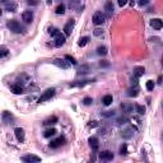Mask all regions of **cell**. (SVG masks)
<instances>
[{"instance_id":"obj_5","label":"cell","mask_w":163,"mask_h":163,"mask_svg":"<svg viewBox=\"0 0 163 163\" xmlns=\"http://www.w3.org/2000/svg\"><path fill=\"white\" fill-rule=\"evenodd\" d=\"M23 162H26V163H37V162H41V158L37 155H33V154H27V155H23L22 158Z\"/></svg>"},{"instance_id":"obj_35","label":"cell","mask_w":163,"mask_h":163,"mask_svg":"<svg viewBox=\"0 0 163 163\" xmlns=\"http://www.w3.org/2000/svg\"><path fill=\"white\" fill-rule=\"evenodd\" d=\"M65 60H68V63H70V64H73V65H76V61L74 57H72L70 55H65Z\"/></svg>"},{"instance_id":"obj_17","label":"cell","mask_w":163,"mask_h":163,"mask_svg":"<svg viewBox=\"0 0 163 163\" xmlns=\"http://www.w3.org/2000/svg\"><path fill=\"white\" fill-rule=\"evenodd\" d=\"M52 63H54L56 66L61 68V69H68V68H69V64H68L65 60H63V59H55Z\"/></svg>"},{"instance_id":"obj_38","label":"cell","mask_w":163,"mask_h":163,"mask_svg":"<svg viewBox=\"0 0 163 163\" xmlns=\"http://www.w3.org/2000/svg\"><path fill=\"white\" fill-rule=\"evenodd\" d=\"M92 102H93V100H92L91 97H85L84 100H83V103H84L85 106H89V104H92Z\"/></svg>"},{"instance_id":"obj_36","label":"cell","mask_w":163,"mask_h":163,"mask_svg":"<svg viewBox=\"0 0 163 163\" xmlns=\"http://www.w3.org/2000/svg\"><path fill=\"white\" fill-rule=\"evenodd\" d=\"M93 35L96 36V37H101V36L103 35V29H101V28H96L93 31Z\"/></svg>"},{"instance_id":"obj_23","label":"cell","mask_w":163,"mask_h":163,"mask_svg":"<svg viewBox=\"0 0 163 163\" xmlns=\"http://www.w3.org/2000/svg\"><path fill=\"white\" fill-rule=\"evenodd\" d=\"M57 121H59V119H57L56 116H51V117H48L47 120H45V121H44V125H45V126H48V125H55Z\"/></svg>"},{"instance_id":"obj_41","label":"cell","mask_w":163,"mask_h":163,"mask_svg":"<svg viewBox=\"0 0 163 163\" xmlns=\"http://www.w3.org/2000/svg\"><path fill=\"white\" fill-rule=\"evenodd\" d=\"M79 4V0H70V8H75Z\"/></svg>"},{"instance_id":"obj_29","label":"cell","mask_w":163,"mask_h":163,"mask_svg":"<svg viewBox=\"0 0 163 163\" xmlns=\"http://www.w3.org/2000/svg\"><path fill=\"white\" fill-rule=\"evenodd\" d=\"M97 54L104 56V55L107 54V47H106V46H100V47L97 48Z\"/></svg>"},{"instance_id":"obj_4","label":"cell","mask_w":163,"mask_h":163,"mask_svg":"<svg viewBox=\"0 0 163 163\" xmlns=\"http://www.w3.org/2000/svg\"><path fill=\"white\" fill-rule=\"evenodd\" d=\"M65 41H66V37L61 32H57L56 35L54 36V44L56 47H61V46L65 44Z\"/></svg>"},{"instance_id":"obj_52","label":"cell","mask_w":163,"mask_h":163,"mask_svg":"<svg viewBox=\"0 0 163 163\" xmlns=\"http://www.w3.org/2000/svg\"><path fill=\"white\" fill-rule=\"evenodd\" d=\"M162 66H163V57H162Z\"/></svg>"},{"instance_id":"obj_22","label":"cell","mask_w":163,"mask_h":163,"mask_svg":"<svg viewBox=\"0 0 163 163\" xmlns=\"http://www.w3.org/2000/svg\"><path fill=\"white\" fill-rule=\"evenodd\" d=\"M93 80H82V82H75V83H70L69 87L70 88H75V87H84L85 84H88V83H91Z\"/></svg>"},{"instance_id":"obj_21","label":"cell","mask_w":163,"mask_h":163,"mask_svg":"<svg viewBox=\"0 0 163 163\" xmlns=\"http://www.w3.org/2000/svg\"><path fill=\"white\" fill-rule=\"evenodd\" d=\"M144 72H145V69H144L143 66H135L134 68V72H133V75L136 76V78H139L144 74Z\"/></svg>"},{"instance_id":"obj_24","label":"cell","mask_w":163,"mask_h":163,"mask_svg":"<svg viewBox=\"0 0 163 163\" xmlns=\"http://www.w3.org/2000/svg\"><path fill=\"white\" fill-rule=\"evenodd\" d=\"M112 101H113V98H112L111 94H106V96L102 98V102H103V104H106V106L111 104V103H112Z\"/></svg>"},{"instance_id":"obj_1","label":"cell","mask_w":163,"mask_h":163,"mask_svg":"<svg viewBox=\"0 0 163 163\" xmlns=\"http://www.w3.org/2000/svg\"><path fill=\"white\" fill-rule=\"evenodd\" d=\"M7 26L13 33H26V29L23 28V26H20V23L18 20H14V19L9 20L7 23Z\"/></svg>"},{"instance_id":"obj_12","label":"cell","mask_w":163,"mask_h":163,"mask_svg":"<svg viewBox=\"0 0 163 163\" xmlns=\"http://www.w3.org/2000/svg\"><path fill=\"white\" fill-rule=\"evenodd\" d=\"M121 110H122V112L128 115V113H131V112L134 111L135 106H134L133 103H122L121 104Z\"/></svg>"},{"instance_id":"obj_3","label":"cell","mask_w":163,"mask_h":163,"mask_svg":"<svg viewBox=\"0 0 163 163\" xmlns=\"http://www.w3.org/2000/svg\"><path fill=\"white\" fill-rule=\"evenodd\" d=\"M92 20H93V23L96 24V26L103 24L104 22H106V14L102 13V12H96L93 15V18H92Z\"/></svg>"},{"instance_id":"obj_14","label":"cell","mask_w":163,"mask_h":163,"mask_svg":"<svg viewBox=\"0 0 163 163\" xmlns=\"http://www.w3.org/2000/svg\"><path fill=\"white\" fill-rule=\"evenodd\" d=\"M104 13H106V17H111L113 14V4L112 1H106V4H104Z\"/></svg>"},{"instance_id":"obj_30","label":"cell","mask_w":163,"mask_h":163,"mask_svg":"<svg viewBox=\"0 0 163 163\" xmlns=\"http://www.w3.org/2000/svg\"><path fill=\"white\" fill-rule=\"evenodd\" d=\"M89 42V37L88 36H85V37H82L80 40H79V42H78V45L80 46V47H83V46H85Z\"/></svg>"},{"instance_id":"obj_48","label":"cell","mask_w":163,"mask_h":163,"mask_svg":"<svg viewBox=\"0 0 163 163\" xmlns=\"http://www.w3.org/2000/svg\"><path fill=\"white\" fill-rule=\"evenodd\" d=\"M130 4H131V7L135 4V0H130Z\"/></svg>"},{"instance_id":"obj_51","label":"cell","mask_w":163,"mask_h":163,"mask_svg":"<svg viewBox=\"0 0 163 163\" xmlns=\"http://www.w3.org/2000/svg\"><path fill=\"white\" fill-rule=\"evenodd\" d=\"M7 1H10V0H1V3H7Z\"/></svg>"},{"instance_id":"obj_27","label":"cell","mask_w":163,"mask_h":163,"mask_svg":"<svg viewBox=\"0 0 163 163\" xmlns=\"http://www.w3.org/2000/svg\"><path fill=\"white\" fill-rule=\"evenodd\" d=\"M115 116V111H104V112H101V117L103 119H108V117H112Z\"/></svg>"},{"instance_id":"obj_15","label":"cell","mask_w":163,"mask_h":163,"mask_svg":"<svg viewBox=\"0 0 163 163\" xmlns=\"http://www.w3.org/2000/svg\"><path fill=\"white\" fill-rule=\"evenodd\" d=\"M22 19H23L26 23H32V22H33V13H32L31 10L23 12V14H22Z\"/></svg>"},{"instance_id":"obj_32","label":"cell","mask_w":163,"mask_h":163,"mask_svg":"<svg viewBox=\"0 0 163 163\" xmlns=\"http://www.w3.org/2000/svg\"><path fill=\"white\" fill-rule=\"evenodd\" d=\"M55 13H56V14H64V13H65V5H64V4H60L59 7L56 8Z\"/></svg>"},{"instance_id":"obj_8","label":"cell","mask_w":163,"mask_h":163,"mask_svg":"<svg viewBox=\"0 0 163 163\" xmlns=\"http://www.w3.org/2000/svg\"><path fill=\"white\" fill-rule=\"evenodd\" d=\"M100 158L102 159V161H106V162L112 161L113 159V153L110 152V150H103V152L100 153Z\"/></svg>"},{"instance_id":"obj_7","label":"cell","mask_w":163,"mask_h":163,"mask_svg":"<svg viewBox=\"0 0 163 163\" xmlns=\"http://www.w3.org/2000/svg\"><path fill=\"white\" fill-rule=\"evenodd\" d=\"M14 134H15V138L19 143H23L24 139H26V134H24V130L22 128H15L14 130Z\"/></svg>"},{"instance_id":"obj_46","label":"cell","mask_w":163,"mask_h":163,"mask_svg":"<svg viewBox=\"0 0 163 163\" xmlns=\"http://www.w3.org/2000/svg\"><path fill=\"white\" fill-rule=\"evenodd\" d=\"M26 1L27 3H28V4H31V5H36V4H37V0H26Z\"/></svg>"},{"instance_id":"obj_18","label":"cell","mask_w":163,"mask_h":163,"mask_svg":"<svg viewBox=\"0 0 163 163\" xmlns=\"http://www.w3.org/2000/svg\"><path fill=\"white\" fill-rule=\"evenodd\" d=\"M88 143H89V147H91V148L93 149V150H97V149H98V145H100V143H98V139H97L96 136L89 138Z\"/></svg>"},{"instance_id":"obj_47","label":"cell","mask_w":163,"mask_h":163,"mask_svg":"<svg viewBox=\"0 0 163 163\" xmlns=\"http://www.w3.org/2000/svg\"><path fill=\"white\" fill-rule=\"evenodd\" d=\"M148 3H149V0H140V1H139V4L141 5V7H143V5L148 4Z\"/></svg>"},{"instance_id":"obj_49","label":"cell","mask_w":163,"mask_h":163,"mask_svg":"<svg viewBox=\"0 0 163 163\" xmlns=\"http://www.w3.org/2000/svg\"><path fill=\"white\" fill-rule=\"evenodd\" d=\"M158 83H159V84L162 83V76H159V78H158Z\"/></svg>"},{"instance_id":"obj_45","label":"cell","mask_w":163,"mask_h":163,"mask_svg":"<svg viewBox=\"0 0 163 163\" xmlns=\"http://www.w3.org/2000/svg\"><path fill=\"white\" fill-rule=\"evenodd\" d=\"M117 3H119L120 7H124L126 3H128V0H117Z\"/></svg>"},{"instance_id":"obj_31","label":"cell","mask_w":163,"mask_h":163,"mask_svg":"<svg viewBox=\"0 0 163 163\" xmlns=\"http://www.w3.org/2000/svg\"><path fill=\"white\" fill-rule=\"evenodd\" d=\"M135 111L139 113V115H143V113L145 112V107L140 106V104H135Z\"/></svg>"},{"instance_id":"obj_26","label":"cell","mask_w":163,"mask_h":163,"mask_svg":"<svg viewBox=\"0 0 163 163\" xmlns=\"http://www.w3.org/2000/svg\"><path fill=\"white\" fill-rule=\"evenodd\" d=\"M5 10L15 12V10H17V4H15V3H9V4H5Z\"/></svg>"},{"instance_id":"obj_2","label":"cell","mask_w":163,"mask_h":163,"mask_svg":"<svg viewBox=\"0 0 163 163\" xmlns=\"http://www.w3.org/2000/svg\"><path fill=\"white\" fill-rule=\"evenodd\" d=\"M55 92H56V89H55V88H48V89H46L44 93H42V96L38 98V102L41 103V102H45V101L51 100V98L55 96Z\"/></svg>"},{"instance_id":"obj_10","label":"cell","mask_w":163,"mask_h":163,"mask_svg":"<svg viewBox=\"0 0 163 163\" xmlns=\"http://www.w3.org/2000/svg\"><path fill=\"white\" fill-rule=\"evenodd\" d=\"M64 143H65V139H64L63 136H60V138H57V139H55V140L51 141V143H50V148L56 149V148H59V147L63 145Z\"/></svg>"},{"instance_id":"obj_13","label":"cell","mask_w":163,"mask_h":163,"mask_svg":"<svg viewBox=\"0 0 163 163\" xmlns=\"http://www.w3.org/2000/svg\"><path fill=\"white\" fill-rule=\"evenodd\" d=\"M3 121H4V124H13L14 116L12 115L10 112L4 111V112H3Z\"/></svg>"},{"instance_id":"obj_34","label":"cell","mask_w":163,"mask_h":163,"mask_svg":"<svg viewBox=\"0 0 163 163\" xmlns=\"http://www.w3.org/2000/svg\"><path fill=\"white\" fill-rule=\"evenodd\" d=\"M120 154L121 155H126L128 154V145L126 144H122L121 148H120Z\"/></svg>"},{"instance_id":"obj_16","label":"cell","mask_w":163,"mask_h":163,"mask_svg":"<svg viewBox=\"0 0 163 163\" xmlns=\"http://www.w3.org/2000/svg\"><path fill=\"white\" fill-rule=\"evenodd\" d=\"M150 26L154 29H161L163 28V20L159 19V18H154V19L150 20Z\"/></svg>"},{"instance_id":"obj_28","label":"cell","mask_w":163,"mask_h":163,"mask_svg":"<svg viewBox=\"0 0 163 163\" xmlns=\"http://www.w3.org/2000/svg\"><path fill=\"white\" fill-rule=\"evenodd\" d=\"M89 72V66L88 65H82L80 68L78 69V74H87V73Z\"/></svg>"},{"instance_id":"obj_40","label":"cell","mask_w":163,"mask_h":163,"mask_svg":"<svg viewBox=\"0 0 163 163\" xmlns=\"http://www.w3.org/2000/svg\"><path fill=\"white\" fill-rule=\"evenodd\" d=\"M108 131H110L108 128H102V129L100 130V134H101V135H107V134H108Z\"/></svg>"},{"instance_id":"obj_25","label":"cell","mask_w":163,"mask_h":163,"mask_svg":"<svg viewBox=\"0 0 163 163\" xmlns=\"http://www.w3.org/2000/svg\"><path fill=\"white\" fill-rule=\"evenodd\" d=\"M56 133H57L56 129H47V130L44 133V136L45 138H51V136H54Z\"/></svg>"},{"instance_id":"obj_6","label":"cell","mask_w":163,"mask_h":163,"mask_svg":"<svg viewBox=\"0 0 163 163\" xmlns=\"http://www.w3.org/2000/svg\"><path fill=\"white\" fill-rule=\"evenodd\" d=\"M74 26H75V20H74V19H69V20H68V23L65 24V26H64V32H65L66 36H70V35H72Z\"/></svg>"},{"instance_id":"obj_42","label":"cell","mask_w":163,"mask_h":163,"mask_svg":"<svg viewBox=\"0 0 163 163\" xmlns=\"http://www.w3.org/2000/svg\"><path fill=\"white\" fill-rule=\"evenodd\" d=\"M130 80H131V85H138V78L136 76H133Z\"/></svg>"},{"instance_id":"obj_43","label":"cell","mask_w":163,"mask_h":163,"mask_svg":"<svg viewBox=\"0 0 163 163\" xmlns=\"http://www.w3.org/2000/svg\"><path fill=\"white\" fill-rule=\"evenodd\" d=\"M100 66H110V63H108V61H106V60H103V61H101V63H100Z\"/></svg>"},{"instance_id":"obj_37","label":"cell","mask_w":163,"mask_h":163,"mask_svg":"<svg viewBox=\"0 0 163 163\" xmlns=\"http://www.w3.org/2000/svg\"><path fill=\"white\" fill-rule=\"evenodd\" d=\"M153 88H154V82L153 80L147 82V89H148V91H153Z\"/></svg>"},{"instance_id":"obj_50","label":"cell","mask_w":163,"mask_h":163,"mask_svg":"<svg viewBox=\"0 0 163 163\" xmlns=\"http://www.w3.org/2000/svg\"><path fill=\"white\" fill-rule=\"evenodd\" d=\"M51 3H52V0H47V5H51Z\"/></svg>"},{"instance_id":"obj_44","label":"cell","mask_w":163,"mask_h":163,"mask_svg":"<svg viewBox=\"0 0 163 163\" xmlns=\"http://www.w3.org/2000/svg\"><path fill=\"white\" fill-rule=\"evenodd\" d=\"M88 125L91 126V128H97V126H98V122H97V121H91Z\"/></svg>"},{"instance_id":"obj_11","label":"cell","mask_w":163,"mask_h":163,"mask_svg":"<svg viewBox=\"0 0 163 163\" xmlns=\"http://www.w3.org/2000/svg\"><path fill=\"white\" fill-rule=\"evenodd\" d=\"M138 94H139V87L138 85H133L126 91V96L129 97H138Z\"/></svg>"},{"instance_id":"obj_9","label":"cell","mask_w":163,"mask_h":163,"mask_svg":"<svg viewBox=\"0 0 163 163\" xmlns=\"http://www.w3.org/2000/svg\"><path fill=\"white\" fill-rule=\"evenodd\" d=\"M134 130H136L134 126L133 128H126V129H124V130L121 131V136L124 138V139H130V138L134 135V133H133Z\"/></svg>"},{"instance_id":"obj_39","label":"cell","mask_w":163,"mask_h":163,"mask_svg":"<svg viewBox=\"0 0 163 163\" xmlns=\"http://www.w3.org/2000/svg\"><path fill=\"white\" fill-rule=\"evenodd\" d=\"M57 32H59V29L57 28H54V27H50V28H48V33H50L51 36H55Z\"/></svg>"},{"instance_id":"obj_33","label":"cell","mask_w":163,"mask_h":163,"mask_svg":"<svg viewBox=\"0 0 163 163\" xmlns=\"http://www.w3.org/2000/svg\"><path fill=\"white\" fill-rule=\"evenodd\" d=\"M8 54H9L8 48L5 47V46H1V47H0V57H5Z\"/></svg>"},{"instance_id":"obj_19","label":"cell","mask_w":163,"mask_h":163,"mask_svg":"<svg viewBox=\"0 0 163 163\" xmlns=\"http://www.w3.org/2000/svg\"><path fill=\"white\" fill-rule=\"evenodd\" d=\"M128 121H129V117L126 116V113H124V115H121V116H119V117H116V120H115L116 125H125Z\"/></svg>"},{"instance_id":"obj_20","label":"cell","mask_w":163,"mask_h":163,"mask_svg":"<svg viewBox=\"0 0 163 163\" xmlns=\"http://www.w3.org/2000/svg\"><path fill=\"white\" fill-rule=\"evenodd\" d=\"M10 89H12V92H13L14 94H22L24 92V88L20 84H18V83H17V84H14V85H12Z\"/></svg>"}]
</instances>
